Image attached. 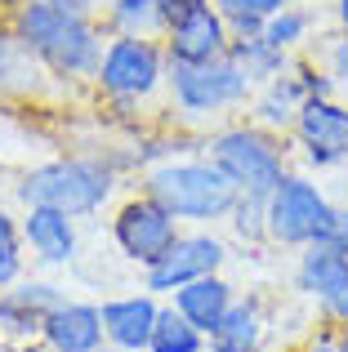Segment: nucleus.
<instances>
[{"instance_id": "f257e3e1", "label": "nucleus", "mask_w": 348, "mask_h": 352, "mask_svg": "<svg viewBox=\"0 0 348 352\" xmlns=\"http://www.w3.org/2000/svg\"><path fill=\"white\" fill-rule=\"evenodd\" d=\"M9 27L36 54L45 76L63 80V85H85V80L94 85L98 58H103V45H107V32L98 18H76L45 5V0H23L9 14Z\"/></svg>"}, {"instance_id": "f03ea898", "label": "nucleus", "mask_w": 348, "mask_h": 352, "mask_svg": "<svg viewBox=\"0 0 348 352\" xmlns=\"http://www.w3.org/2000/svg\"><path fill=\"white\" fill-rule=\"evenodd\" d=\"M143 192H148L161 210H170L179 223H192V228L228 223L237 197H241V192L232 188V179H228L206 152L170 156V161L148 165V170H143Z\"/></svg>"}, {"instance_id": "7ed1b4c3", "label": "nucleus", "mask_w": 348, "mask_h": 352, "mask_svg": "<svg viewBox=\"0 0 348 352\" xmlns=\"http://www.w3.org/2000/svg\"><path fill=\"white\" fill-rule=\"evenodd\" d=\"M116 165L103 156H54L23 174L18 201L23 206H50L72 219H89L112 201Z\"/></svg>"}, {"instance_id": "20e7f679", "label": "nucleus", "mask_w": 348, "mask_h": 352, "mask_svg": "<svg viewBox=\"0 0 348 352\" xmlns=\"http://www.w3.org/2000/svg\"><path fill=\"white\" fill-rule=\"evenodd\" d=\"M206 156L232 179L241 197H268L290 174V147L281 134L254 125V120H232L206 134Z\"/></svg>"}, {"instance_id": "39448f33", "label": "nucleus", "mask_w": 348, "mask_h": 352, "mask_svg": "<svg viewBox=\"0 0 348 352\" xmlns=\"http://www.w3.org/2000/svg\"><path fill=\"white\" fill-rule=\"evenodd\" d=\"M263 210H268V241L281 250H304L331 241L335 214H340V206L326 197V188L304 170H290L263 197Z\"/></svg>"}, {"instance_id": "423d86ee", "label": "nucleus", "mask_w": 348, "mask_h": 352, "mask_svg": "<svg viewBox=\"0 0 348 352\" xmlns=\"http://www.w3.org/2000/svg\"><path fill=\"white\" fill-rule=\"evenodd\" d=\"M166 94L183 120H224L250 103L254 85L224 54L215 63H170Z\"/></svg>"}, {"instance_id": "0eeeda50", "label": "nucleus", "mask_w": 348, "mask_h": 352, "mask_svg": "<svg viewBox=\"0 0 348 352\" xmlns=\"http://www.w3.org/2000/svg\"><path fill=\"white\" fill-rule=\"evenodd\" d=\"M166 45L143 36H107L103 58L94 72V89L116 107H139L166 89Z\"/></svg>"}, {"instance_id": "6e6552de", "label": "nucleus", "mask_w": 348, "mask_h": 352, "mask_svg": "<svg viewBox=\"0 0 348 352\" xmlns=\"http://www.w3.org/2000/svg\"><path fill=\"white\" fill-rule=\"evenodd\" d=\"M290 147L304 161V174H331L348 165V103L340 94L331 98H304L295 116V129H290Z\"/></svg>"}, {"instance_id": "1a4fd4ad", "label": "nucleus", "mask_w": 348, "mask_h": 352, "mask_svg": "<svg viewBox=\"0 0 348 352\" xmlns=\"http://www.w3.org/2000/svg\"><path fill=\"white\" fill-rule=\"evenodd\" d=\"M228 241L215 232V228H192V232H179L174 245L157 258L152 267H143V290H152L157 299H170L179 285L197 281V276L224 272L228 263Z\"/></svg>"}, {"instance_id": "9d476101", "label": "nucleus", "mask_w": 348, "mask_h": 352, "mask_svg": "<svg viewBox=\"0 0 348 352\" xmlns=\"http://www.w3.org/2000/svg\"><path fill=\"white\" fill-rule=\"evenodd\" d=\"M179 232H183V223L170 214V210H161L148 192L121 201L116 214H112V241H116V250H121V258H130V263H139V267L157 263V258L174 245V236H179Z\"/></svg>"}, {"instance_id": "9b49d317", "label": "nucleus", "mask_w": 348, "mask_h": 352, "mask_svg": "<svg viewBox=\"0 0 348 352\" xmlns=\"http://www.w3.org/2000/svg\"><path fill=\"white\" fill-rule=\"evenodd\" d=\"M161 45H166L170 63H215V58L228 54L232 32H228L224 14H219L215 5H197V9H188V14L170 18Z\"/></svg>"}, {"instance_id": "f8f14e48", "label": "nucleus", "mask_w": 348, "mask_h": 352, "mask_svg": "<svg viewBox=\"0 0 348 352\" xmlns=\"http://www.w3.org/2000/svg\"><path fill=\"white\" fill-rule=\"evenodd\" d=\"M67 294L54 281H14L0 290V335L9 339H41L54 308H63Z\"/></svg>"}, {"instance_id": "ddd939ff", "label": "nucleus", "mask_w": 348, "mask_h": 352, "mask_svg": "<svg viewBox=\"0 0 348 352\" xmlns=\"http://www.w3.org/2000/svg\"><path fill=\"white\" fill-rule=\"evenodd\" d=\"M23 241L41 267H67L80 254V228L72 214L50 206H23Z\"/></svg>"}, {"instance_id": "4468645a", "label": "nucleus", "mask_w": 348, "mask_h": 352, "mask_svg": "<svg viewBox=\"0 0 348 352\" xmlns=\"http://www.w3.org/2000/svg\"><path fill=\"white\" fill-rule=\"evenodd\" d=\"M103 335L116 352H148V339H152V326H157V312H161V299L152 290H139V294H121V299H107L103 308Z\"/></svg>"}, {"instance_id": "2eb2a0df", "label": "nucleus", "mask_w": 348, "mask_h": 352, "mask_svg": "<svg viewBox=\"0 0 348 352\" xmlns=\"http://www.w3.org/2000/svg\"><path fill=\"white\" fill-rule=\"evenodd\" d=\"M41 344L50 352H98L107 344L98 303L67 299L63 308H54L50 321H45V330H41Z\"/></svg>"}, {"instance_id": "dca6fc26", "label": "nucleus", "mask_w": 348, "mask_h": 352, "mask_svg": "<svg viewBox=\"0 0 348 352\" xmlns=\"http://www.w3.org/2000/svg\"><path fill=\"white\" fill-rule=\"evenodd\" d=\"M304 98L308 94H304V85H299V76L295 72H281V76H272L268 85L254 89L250 103H246V112H250L254 125H263V129H272V134L286 138L290 129H295V116H299V107H304Z\"/></svg>"}, {"instance_id": "f3484780", "label": "nucleus", "mask_w": 348, "mask_h": 352, "mask_svg": "<svg viewBox=\"0 0 348 352\" xmlns=\"http://www.w3.org/2000/svg\"><path fill=\"white\" fill-rule=\"evenodd\" d=\"M232 299H237V290H232V281H228L224 272H210V276H197V281H188V285H179V290L170 294V303L183 312V317L192 321V326L201 330V335H210V330L224 321V312L232 308Z\"/></svg>"}, {"instance_id": "a211bd4d", "label": "nucleus", "mask_w": 348, "mask_h": 352, "mask_svg": "<svg viewBox=\"0 0 348 352\" xmlns=\"http://www.w3.org/2000/svg\"><path fill=\"white\" fill-rule=\"evenodd\" d=\"M344 285H348V254L344 250H335L331 241L299 250V258H295V290L299 294L322 303L335 290H344Z\"/></svg>"}, {"instance_id": "6ab92c4d", "label": "nucleus", "mask_w": 348, "mask_h": 352, "mask_svg": "<svg viewBox=\"0 0 348 352\" xmlns=\"http://www.w3.org/2000/svg\"><path fill=\"white\" fill-rule=\"evenodd\" d=\"M263 303L259 299H232L215 330L206 335V352H259L263 348Z\"/></svg>"}, {"instance_id": "aec40b11", "label": "nucleus", "mask_w": 348, "mask_h": 352, "mask_svg": "<svg viewBox=\"0 0 348 352\" xmlns=\"http://www.w3.org/2000/svg\"><path fill=\"white\" fill-rule=\"evenodd\" d=\"M45 80V67L36 63V54L18 41V32L9 27V18L0 23V98H27L36 94Z\"/></svg>"}, {"instance_id": "412c9836", "label": "nucleus", "mask_w": 348, "mask_h": 352, "mask_svg": "<svg viewBox=\"0 0 348 352\" xmlns=\"http://www.w3.org/2000/svg\"><path fill=\"white\" fill-rule=\"evenodd\" d=\"M98 23L107 36H143V41H161L170 27L161 0H103Z\"/></svg>"}, {"instance_id": "4be33fe9", "label": "nucleus", "mask_w": 348, "mask_h": 352, "mask_svg": "<svg viewBox=\"0 0 348 352\" xmlns=\"http://www.w3.org/2000/svg\"><path fill=\"white\" fill-rule=\"evenodd\" d=\"M228 58H232L237 67L246 72V80L259 89V85H268L272 76L290 72V58H295V54L277 50V45H272L263 32H254V36H232V45H228Z\"/></svg>"}, {"instance_id": "5701e85b", "label": "nucleus", "mask_w": 348, "mask_h": 352, "mask_svg": "<svg viewBox=\"0 0 348 352\" xmlns=\"http://www.w3.org/2000/svg\"><path fill=\"white\" fill-rule=\"evenodd\" d=\"M313 32H317V9L313 5H295V0L263 23V36H268L277 50H286V54H304L308 45L317 41Z\"/></svg>"}, {"instance_id": "b1692460", "label": "nucleus", "mask_w": 348, "mask_h": 352, "mask_svg": "<svg viewBox=\"0 0 348 352\" xmlns=\"http://www.w3.org/2000/svg\"><path fill=\"white\" fill-rule=\"evenodd\" d=\"M148 352H206V335L183 317L174 303H161L157 326H152Z\"/></svg>"}, {"instance_id": "393cba45", "label": "nucleus", "mask_w": 348, "mask_h": 352, "mask_svg": "<svg viewBox=\"0 0 348 352\" xmlns=\"http://www.w3.org/2000/svg\"><path fill=\"white\" fill-rule=\"evenodd\" d=\"M210 5L224 14V23H228L232 36H254V32H263V23H268L277 9H286L290 0H210Z\"/></svg>"}, {"instance_id": "a878e982", "label": "nucleus", "mask_w": 348, "mask_h": 352, "mask_svg": "<svg viewBox=\"0 0 348 352\" xmlns=\"http://www.w3.org/2000/svg\"><path fill=\"white\" fill-rule=\"evenodd\" d=\"M27 267V241H23V223L9 210H0V290L14 281H23Z\"/></svg>"}, {"instance_id": "bb28decb", "label": "nucleus", "mask_w": 348, "mask_h": 352, "mask_svg": "<svg viewBox=\"0 0 348 352\" xmlns=\"http://www.w3.org/2000/svg\"><path fill=\"white\" fill-rule=\"evenodd\" d=\"M228 228L241 245H272L268 241V210H263V197H237L232 214H228Z\"/></svg>"}, {"instance_id": "cd10ccee", "label": "nucleus", "mask_w": 348, "mask_h": 352, "mask_svg": "<svg viewBox=\"0 0 348 352\" xmlns=\"http://www.w3.org/2000/svg\"><path fill=\"white\" fill-rule=\"evenodd\" d=\"M308 54L326 67V76L335 80V89L348 94V32L326 36V45H317V50H308Z\"/></svg>"}, {"instance_id": "c85d7f7f", "label": "nucleus", "mask_w": 348, "mask_h": 352, "mask_svg": "<svg viewBox=\"0 0 348 352\" xmlns=\"http://www.w3.org/2000/svg\"><path fill=\"white\" fill-rule=\"evenodd\" d=\"M317 308L326 312V321H335L340 330H348V285H344V290H335L331 299H322Z\"/></svg>"}, {"instance_id": "c756f323", "label": "nucleus", "mask_w": 348, "mask_h": 352, "mask_svg": "<svg viewBox=\"0 0 348 352\" xmlns=\"http://www.w3.org/2000/svg\"><path fill=\"white\" fill-rule=\"evenodd\" d=\"M45 5L63 9V14H76V18H98V9H103V0H45Z\"/></svg>"}, {"instance_id": "7c9ffc66", "label": "nucleus", "mask_w": 348, "mask_h": 352, "mask_svg": "<svg viewBox=\"0 0 348 352\" xmlns=\"http://www.w3.org/2000/svg\"><path fill=\"white\" fill-rule=\"evenodd\" d=\"M331 245L344 250L348 254V206H340V214H335V232H331Z\"/></svg>"}, {"instance_id": "2f4dec72", "label": "nucleus", "mask_w": 348, "mask_h": 352, "mask_svg": "<svg viewBox=\"0 0 348 352\" xmlns=\"http://www.w3.org/2000/svg\"><path fill=\"white\" fill-rule=\"evenodd\" d=\"M304 352H340V335H335V330H322V335L308 339Z\"/></svg>"}, {"instance_id": "473e14b6", "label": "nucleus", "mask_w": 348, "mask_h": 352, "mask_svg": "<svg viewBox=\"0 0 348 352\" xmlns=\"http://www.w3.org/2000/svg\"><path fill=\"white\" fill-rule=\"evenodd\" d=\"M197 5H210V0H161L166 18H179V14H188V9H197Z\"/></svg>"}, {"instance_id": "72a5a7b5", "label": "nucleus", "mask_w": 348, "mask_h": 352, "mask_svg": "<svg viewBox=\"0 0 348 352\" xmlns=\"http://www.w3.org/2000/svg\"><path fill=\"white\" fill-rule=\"evenodd\" d=\"M331 14H335V27L348 32V0H331Z\"/></svg>"}, {"instance_id": "f704fd0d", "label": "nucleus", "mask_w": 348, "mask_h": 352, "mask_svg": "<svg viewBox=\"0 0 348 352\" xmlns=\"http://www.w3.org/2000/svg\"><path fill=\"white\" fill-rule=\"evenodd\" d=\"M18 5H23V0H0V14H5V18H9V14H14V9H18Z\"/></svg>"}, {"instance_id": "c9c22d12", "label": "nucleus", "mask_w": 348, "mask_h": 352, "mask_svg": "<svg viewBox=\"0 0 348 352\" xmlns=\"http://www.w3.org/2000/svg\"><path fill=\"white\" fill-rule=\"evenodd\" d=\"M340 352H348V330H340Z\"/></svg>"}, {"instance_id": "e433bc0d", "label": "nucleus", "mask_w": 348, "mask_h": 352, "mask_svg": "<svg viewBox=\"0 0 348 352\" xmlns=\"http://www.w3.org/2000/svg\"><path fill=\"white\" fill-rule=\"evenodd\" d=\"M98 352H116V348H112V344H103V348H98Z\"/></svg>"}, {"instance_id": "4c0bfd02", "label": "nucleus", "mask_w": 348, "mask_h": 352, "mask_svg": "<svg viewBox=\"0 0 348 352\" xmlns=\"http://www.w3.org/2000/svg\"><path fill=\"white\" fill-rule=\"evenodd\" d=\"M0 352H9V348H5V344H0Z\"/></svg>"}]
</instances>
